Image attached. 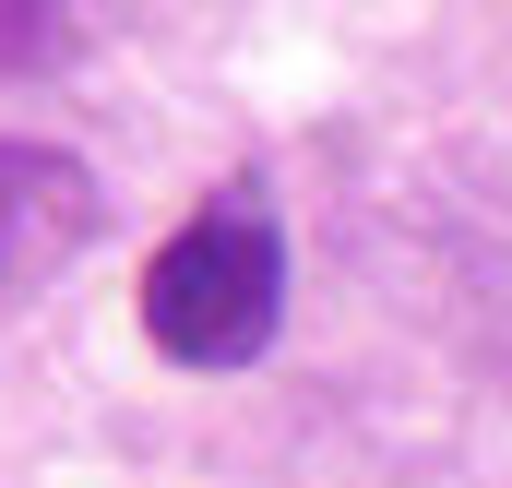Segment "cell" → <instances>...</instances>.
Here are the masks:
<instances>
[{"label":"cell","mask_w":512,"mask_h":488,"mask_svg":"<svg viewBox=\"0 0 512 488\" xmlns=\"http://www.w3.org/2000/svg\"><path fill=\"white\" fill-rule=\"evenodd\" d=\"M131 310H143V346L167 369H251L286 334V227L251 215V203H215V215L167 227Z\"/></svg>","instance_id":"cell-1"},{"label":"cell","mask_w":512,"mask_h":488,"mask_svg":"<svg viewBox=\"0 0 512 488\" xmlns=\"http://www.w3.org/2000/svg\"><path fill=\"white\" fill-rule=\"evenodd\" d=\"M108 227V191L72 143H0V310L60 286Z\"/></svg>","instance_id":"cell-2"},{"label":"cell","mask_w":512,"mask_h":488,"mask_svg":"<svg viewBox=\"0 0 512 488\" xmlns=\"http://www.w3.org/2000/svg\"><path fill=\"white\" fill-rule=\"evenodd\" d=\"M72 60V12L60 0H0V72H60Z\"/></svg>","instance_id":"cell-3"}]
</instances>
